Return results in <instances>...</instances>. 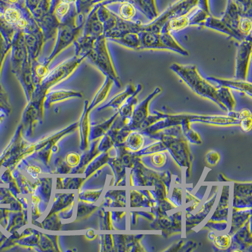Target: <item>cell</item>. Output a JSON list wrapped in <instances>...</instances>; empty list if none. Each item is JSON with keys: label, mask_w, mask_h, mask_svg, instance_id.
I'll return each mask as SVG.
<instances>
[{"label": "cell", "mask_w": 252, "mask_h": 252, "mask_svg": "<svg viewBox=\"0 0 252 252\" xmlns=\"http://www.w3.org/2000/svg\"><path fill=\"white\" fill-rule=\"evenodd\" d=\"M143 85L141 84H138L137 86L133 84L128 85L125 91L115 96L108 103V106L114 107L115 109H120L130 96L133 95L135 94L140 93L142 90H143Z\"/></svg>", "instance_id": "cell-9"}, {"label": "cell", "mask_w": 252, "mask_h": 252, "mask_svg": "<svg viewBox=\"0 0 252 252\" xmlns=\"http://www.w3.org/2000/svg\"><path fill=\"white\" fill-rule=\"evenodd\" d=\"M20 17L19 10L13 7L8 8L4 12V18L7 20V22H10V23L21 21V20H20Z\"/></svg>", "instance_id": "cell-19"}, {"label": "cell", "mask_w": 252, "mask_h": 252, "mask_svg": "<svg viewBox=\"0 0 252 252\" xmlns=\"http://www.w3.org/2000/svg\"><path fill=\"white\" fill-rule=\"evenodd\" d=\"M193 1L184 2L177 5L173 6L172 8L166 11L160 17L154 20L148 24L142 25L141 31H152L155 32H160L161 29L164 26L175 18L187 15V13L195 5Z\"/></svg>", "instance_id": "cell-2"}, {"label": "cell", "mask_w": 252, "mask_h": 252, "mask_svg": "<svg viewBox=\"0 0 252 252\" xmlns=\"http://www.w3.org/2000/svg\"><path fill=\"white\" fill-rule=\"evenodd\" d=\"M119 15L122 19L132 21L136 16V12L135 8L131 4L124 3L121 6L119 10Z\"/></svg>", "instance_id": "cell-15"}, {"label": "cell", "mask_w": 252, "mask_h": 252, "mask_svg": "<svg viewBox=\"0 0 252 252\" xmlns=\"http://www.w3.org/2000/svg\"><path fill=\"white\" fill-rule=\"evenodd\" d=\"M220 159V156L218 152L215 151H211L206 156L207 162L211 165H215L218 163Z\"/></svg>", "instance_id": "cell-21"}, {"label": "cell", "mask_w": 252, "mask_h": 252, "mask_svg": "<svg viewBox=\"0 0 252 252\" xmlns=\"http://www.w3.org/2000/svg\"><path fill=\"white\" fill-rule=\"evenodd\" d=\"M211 16L209 13L203 10L198 11L194 14L189 17V26H198L202 27L206 20Z\"/></svg>", "instance_id": "cell-16"}, {"label": "cell", "mask_w": 252, "mask_h": 252, "mask_svg": "<svg viewBox=\"0 0 252 252\" xmlns=\"http://www.w3.org/2000/svg\"><path fill=\"white\" fill-rule=\"evenodd\" d=\"M129 147L132 150L140 149L143 145V138L141 134L134 132L129 137Z\"/></svg>", "instance_id": "cell-17"}, {"label": "cell", "mask_w": 252, "mask_h": 252, "mask_svg": "<svg viewBox=\"0 0 252 252\" xmlns=\"http://www.w3.org/2000/svg\"><path fill=\"white\" fill-rule=\"evenodd\" d=\"M252 58V39L240 42L236 55L235 78L247 81Z\"/></svg>", "instance_id": "cell-3"}, {"label": "cell", "mask_w": 252, "mask_h": 252, "mask_svg": "<svg viewBox=\"0 0 252 252\" xmlns=\"http://www.w3.org/2000/svg\"><path fill=\"white\" fill-rule=\"evenodd\" d=\"M207 80L211 83H216L218 87H224L229 89L243 92L249 96H252V83L248 81L229 80V79L219 78L214 76H206Z\"/></svg>", "instance_id": "cell-5"}, {"label": "cell", "mask_w": 252, "mask_h": 252, "mask_svg": "<svg viewBox=\"0 0 252 252\" xmlns=\"http://www.w3.org/2000/svg\"><path fill=\"white\" fill-rule=\"evenodd\" d=\"M164 157L165 156L163 154L155 155L153 157V160L155 165H161L162 164L165 163V157Z\"/></svg>", "instance_id": "cell-24"}, {"label": "cell", "mask_w": 252, "mask_h": 252, "mask_svg": "<svg viewBox=\"0 0 252 252\" xmlns=\"http://www.w3.org/2000/svg\"><path fill=\"white\" fill-rule=\"evenodd\" d=\"M170 67L193 92L202 97L213 101L222 109L218 98V87L214 86L206 78L202 77L196 66L173 63Z\"/></svg>", "instance_id": "cell-1"}, {"label": "cell", "mask_w": 252, "mask_h": 252, "mask_svg": "<svg viewBox=\"0 0 252 252\" xmlns=\"http://www.w3.org/2000/svg\"><path fill=\"white\" fill-rule=\"evenodd\" d=\"M78 93L74 92H58L51 94V99L53 100H62L71 96H78Z\"/></svg>", "instance_id": "cell-20"}, {"label": "cell", "mask_w": 252, "mask_h": 252, "mask_svg": "<svg viewBox=\"0 0 252 252\" xmlns=\"http://www.w3.org/2000/svg\"><path fill=\"white\" fill-rule=\"evenodd\" d=\"M252 22L251 17H242L238 25V31L245 40L252 39Z\"/></svg>", "instance_id": "cell-14"}, {"label": "cell", "mask_w": 252, "mask_h": 252, "mask_svg": "<svg viewBox=\"0 0 252 252\" xmlns=\"http://www.w3.org/2000/svg\"><path fill=\"white\" fill-rule=\"evenodd\" d=\"M139 36L141 49H162L160 32L143 31L139 33Z\"/></svg>", "instance_id": "cell-8"}, {"label": "cell", "mask_w": 252, "mask_h": 252, "mask_svg": "<svg viewBox=\"0 0 252 252\" xmlns=\"http://www.w3.org/2000/svg\"><path fill=\"white\" fill-rule=\"evenodd\" d=\"M213 240L216 246L220 249L228 248L231 244V237L228 235L215 236Z\"/></svg>", "instance_id": "cell-18"}, {"label": "cell", "mask_w": 252, "mask_h": 252, "mask_svg": "<svg viewBox=\"0 0 252 252\" xmlns=\"http://www.w3.org/2000/svg\"><path fill=\"white\" fill-rule=\"evenodd\" d=\"M160 39L162 49L175 52L184 56L189 55V52L179 44L169 31H161Z\"/></svg>", "instance_id": "cell-7"}, {"label": "cell", "mask_w": 252, "mask_h": 252, "mask_svg": "<svg viewBox=\"0 0 252 252\" xmlns=\"http://www.w3.org/2000/svg\"><path fill=\"white\" fill-rule=\"evenodd\" d=\"M252 117H248V118L241 119L239 125L244 131L249 132L251 131L252 129Z\"/></svg>", "instance_id": "cell-22"}, {"label": "cell", "mask_w": 252, "mask_h": 252, "mask_svg": "<svg viewBox=\"0 0 252 252\" xmlns=\"http://www.w3.org/2000/svg\"><path fill=\"white\" fill-rule=\"evenodd\" d=\"M241 17H242L241 13L238 12L235 6L231 4V5L229 6L228 10H227L226 12L225 13L223 17L220 19H221L229 28L233 29V30L236 32L240 33L238 32V28Z\"/></svg>", "instance_id": "cell-11"}, {"label": "cell", "mask_w": 252, "mask_h": 252, "mask_svg": "<svg viewBox=\"0 0 252 252\" xmlns=\"http://www.w3.org/2000/svg\"><path fill=\"white\" fill-rule=\"evenodd\" d=\"M217 94L222 109L228 110L229 112L234 111L236 107V100L231 90L224 87H218Z\"/></svg>", "instance_id": "cell-10"}, {"label": "cell", "mask_w": 252, "mask_h": 252, "mask_svg": "<svg viewBox=\"0 0 252 252\" xmlns=\"http://www.w3.org/2000/svg\"><path fill=\"white\" fill-rule=\"evenodd\" d=\"M186 134L189 140L192 142V143L197 144L201 143V138H200L199 134L196 132H195L194 130H193L192 128L189 130L188 132H186Z\"/></svg>", "instance_id": "cell-23"}, {"label": "cell", "mask_w": 252, "mask_h": 252, "mask_svg": "<svg viewBox=\"0 0 252 252\" xmlns=\"http://www.w3.org/2000/svg\"><path fill=\"white\" fill-rule=\"evenodd\" d=\"M202 27L223 33L224 34L229 35V37L234 38L240 42L245 40L244 38L240 33L229 28L221 19H217V18L211 17V16H209L208 19L206 20V21L202 25Z\"/></svg>", "instance_id": "cell-6"}, {"label": "cell", "mask_w": 252, "mask_h": 252, "mask_svg": "<svg viewBox=\"0 0 252 252\" xmlns=\"http://www.w3.org/2000/svg\"><path fill=\"white\" fill-rule=\"evenodd\" d=\"M162 92L160 87H157L149 95L139 104H137L132 115L129 123L130 127L132 129H138L141 128L143 123L150 116V105L152 101L158 95Z\"/></svg>", "instance_id": "cell-4"}, {"label": "cell", "mask_w": 252, "mask_h": 252, "mask_svg": "<svg viewBox=\"0 0 252 252\" xmlns=\"http://www.w3.org/2000/svg\"><path fill=\"white\" fill-rule=\"evenodd\" d=\"M189 26V17L185 15L181 16V17L175 18V19L170 20L168 24L163 27L161 31H167L172 33L173 32H177L184 29L188 28ZM161 32V31H160Z\"/></svg>", "instance_id": "cell-13"}, {"label": "cell", "mask_w": 252, "mask_h": 252, "mask_svg": "<svg viewBox=\"0 0 252 252\" xmlns=\"http://www.w3.org/2000/svg\"><path fill=\"white\" fill-rule=\"evenodd\" d=\"M114 41L133 49H141V42L138 33L130 32L112 39Z\"/></svg>", "instance_id": "cell-12"}]
</instances>
